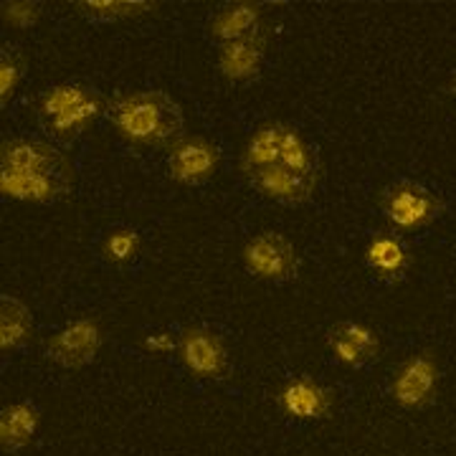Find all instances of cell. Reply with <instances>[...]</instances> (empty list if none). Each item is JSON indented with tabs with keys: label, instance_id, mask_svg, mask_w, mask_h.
Here are the masks:
<instances>
[{
	"label": "cell",
	"instance_id": "cell-1",
	"mask_svg": "<svg viewBox=\"0 0 456 456\" xmlns=\"http://www.w3.org/2000/svg\"><path fill=\"white\" fill-rule=\"evenodd\" d=\"M107 119L114 132L137 147H173L185 137V114L163 89H134L110 102Z\"/></svg>",
	"mask_w": 456,
	"mask_h": 456
},
{
	"label": "cell",
	"instance_id": "cell-2",
	"mask_svg": "<svg viewBox=\"0 0 456 456\" xmlns=\"http://www.w3.org/2000/svg\"><path fill=\"white\" fill-rule=\"evenodd\" d=\"M110 102L89 84L64 82L44 89L36 99L38 127L56 142H74L99 117L110 110Z\"/></svg>",
	"mask_w": 456,
	"mask_h": 456
},
{
	"label": "cell",
	"instance_id": "cell-3",
	"mask_svg": "<svg viewBox=\"0 0 456 456\" xmlns=\"http://www.w3.org/2000/svg\"><path fill=\"white\" fill-rule=\"evenodd\" d=\"M380 213L391 224L393 231L411 233L431 226L441 213L444 200L439 193L426 188L424 183L416 180H395L380 191Z\"/></svg>",
	"mask_w": 456,
	"mask_h": 456
},
{
	"label": "cell",
	"instance_id": "cell-4",
	"mask_svg": "<svg viewBox=\"0 0 456 456\" xmlns=\"http://www.w3.org/2000/svg\"><path fill=\"white\" fill-rule=\"evenodd\" d=\"M441 365L434 350H419L395 365L388 393L395 406L406 411H424L439 395Z\"/></svg>",
	"mask_w": 456,
	"mask_h": 456
},
{
	"label": "cell",
	"instance_id": "cell-5",
	"mask_svg": "<svg viewBox=\"0 0 456 456\" xmlns=\"http://www.w3.org/2000/svg\"><path fill=\"white\" fill-rule=\"evenodd\" d=\"M246 272L261 281L287 284L299 274V254L294 244L279 231H261L246 241L241 251Z\"/></svg>",
	"mask_w": 456,
	"mask_h": 456
},
{
	"label": "cell",
	"instance_id": "cell-6",
	"mask_svg": "<svg viewBox=\"0 0 456 456\" xmlns=\"http://www.w3.org/2000/svg\"><path fill=\"white\" fill-rule=\"evenodd\" d=\"M104 345V330L97 317L82 314L56 330L49 340L44 342V353L51 362L61 365L66 370H79L94 362Z\"/></svg>",
	"mask_w": 456,
	"mask_h": 456
},
{
	"label": "cell",
	"instance_id": "cell-7",
	"mask_svg": "<svg viewBox=\"0 0 456 456\" xmlns=\"http://www.w3.org/2000/svg\"><path fill=\"white\" fill-rule=\"evenodd\" d=\"M221 150L203 134H185L173 147H167L165 170L167 178L185 188L203 185L218 173Z\"/></svg>",
	"mask_w": 456,
	"mask_h": 456
},
{
	"label": "cell",
	"instance_id": "cell-8",
	"mask_svg": "<svg viewBox=\"0 0 456 456\" xmlns=\"http://www.w3.org/2000/svg\"><path fill=\"white\" fill-rule=\"evenodd\" d=\"M178 355L185 370L200 380H221L231 368L226 342L211 327H183L178 332Z\"/></svg>",
	"mask_w": 456,
	"mask_h": 456
},
{
	"label": "cell",
	"instance_id": "cell-9",
	"mask_svg": "<svg viewBox=\"0 0 456 456\" xmlns=\"http://www.w3.org/2000/svg\"><path fill=\"white\" fill-rule=\"evenodd\" d=\"M0 170L74 180V165L61 150H56L51 142L28 140V137L3 140V145H0Z\"/></svg>",
	"mask_w": 456,
	"mask_h": 456
},
{
	"label": "cell",
	"instance_id": "cell-10",
	"mask_svg": "<svg viewBox=\"0 0 456 456\" xmlns=\"http://www.w3.org/2000/svg\"><path fill=\"white\" fill-rule=\"evenodd\" d=\"M277 401L294 421H322L335 408V391L310 375H294L279 388Z\"/></svg>",
	"mask_w": 456,
	"mask_h": 456
},
{
	"label": "cell",
	"instance_id": "cell-11",
	"mask_svg": "<svg viewBox=\"0 0 456 456\" xmlns=\"http://www.w3.org/2000/svg\"><path fill=\"white\" fill-rule=\"evenodd\" d=\"M327 347L340 365L358 370L380 355V338L373 327L345 320L327 330Z\"/></svg>",
	"mask_w": 456,
	"mask_h": 456
},
{
	"label": "cell",
	"instance_id": "cell-12",
	"mask_svg": "<svg viewBox=\"0 0 456 456\" xmlns=\"http://www.w3.org/2000/svg\"><path fill=\"white\" fill-rule=\"evenodd\" d=\"M246 180H248V185L259 196H264L266 200H274V203H281V206H302V203H307L314 196L317 183H320V178L299 175V173L284 167L281 163L256 170V173L246 175Z\"/></svg>",
	"mask_w": 456,
	"mask_h": 456
},
{
	"label": "cell",
	"instance_id": "cell-13",
	"mask_svg": "<svg viewBox=\"0 0 456 456\" xmlns=\"http://www.w3.org/2000/svg\"><path fill=\"white\" fill-rule=\"evenodd\" d=\"M206 31H208V36L218 46L221 44H231V41L259 36V33H264V5L261 3H251V0L226 3V5H221L213 13Z\"/></svg>",
	"mask_w": 456,
	"mask_h": 456
},
{
	"label": "cell",
	"instance_id": "cell-14",
	"mask_svg": "<svg viewBox=\"0 0 456 456\" xmlns=\"http://www.w3.org/2000/svg\"><path fill=\"white\" fill-rule=\"evenodd\" d=\"M411 248L393 231H378L365 244V264L373 272V277L383 284L403 281L411 269Z\"/></svg>",
	"mask_w": 456,
	"mask_h": 456
},
{
	"label": "cell",
	"instance_id": "cell-15",
	"mask_svg": "<svg viewBox=\"0 0 456 456\" xmlns=\"http://www.w3.org/2000/svg\"><path fill=\"white\" fill-rule=\"evenodd\" d=\"M264 56H266V33H259L251 38L221 44L216 53V66L226 82L246 84L254 82L261 74Z\"/></svg>",
	"mask_w": 456,
	"mask_h": 456
},
{
	"label": "cell",
	"instance_id": "cell-16",
	"mask_svg": "<svg viewBox=\"0 0 456 456\" xmlns=\"http://www.w3.org/2000/svg\"><path fill=\"white\" fill-rule=\"evenodd\" d=\"M74 191V180L31 173H5L0 170V193L20 203H56Z\"/></svg>",
	"mask_w": 456,
	"mask_h": 456
},
{
	"label": "cell",
	"instance_id": "cell-17",
	"mask_svg": "<svg viewBox=\"0 0 456 456\" xmlns=\"http://www.w3.org/2000/svg\"><path fill=\"white\" fill-rule=\"evenodd\" d=\"M41 426V411L28 403V401H18L0 411V446L5 454H18L26 446H31V441L38 434Z\"/></svg>",
	"mask_w": 456,
	"mask_h": 456
},
{
	"label": "cell",
	"instance_id": "cell-18",
	"mask_svg": "<svg viewBox=\"0 0 456 456\" xmlns=\"http://www.w3.org/2000/svg\"><path fill=\"white\" fill-rule=\"evenodd\" d=\"M284 122H264L256 130L248 134L244 152H241V173L251 175L256 170H264L269 165H277L281 158V145H284Z\"/></svg>",
	"mask_w": 456,
	"mask_h": 456
},
{
	"label": "cell",
	"instance_id": "cell-19",
	"mask_svg": "<svg viewBox=\"0 0 456 456\" xmlns=\"http://www.w3.org/2000/svg\"><path fill=\"white\" fill-rule=\"evenodd\" d=\"M33 338V314L23 299L13 294L0 297V350H18Z\"/></svg>",
	"mask_w": 456,
	"mask_h": 456
},
{
	"label": "cell",
	"instance_id": "cell-20",
	"mask_svg": "<svg viewBox=\"0 0 456 456\" xmlns=\"http://www.w3.org/2000/svg\"><path fill=\"white\" fill-rule=\"evenodd\" d=\"M158 3L147 0H79L74 3V11L92 23H117L127 18H140L152 13Z\"/></svg>",
	"mask_w": 456,
	"mask_h": 456
},
{
	"label": "cell",
	"instance_id": "cell-21",
	"mask_svg": "<svg viewBox=\"0 0 456 456\" xmlns=\"http://www.w3.org/2000/svg\"><path fill=\"white\" fill-rule=\"evenodd\" d=\"M279 163L284 165V167H289V170H294V173H299V175L320 178V155H317V147L312 145L310 140L297 130L294 125H287Z\"/></svg>",
	"mask_w": 456,
	"mask_h": 456
},
{
	"label": "cell",
	"instance_id": "cell-22",
	"mask_svg": "<svg viewBox=\"0 0 456 456\" xmlns=\"http://www.w3.org/2000/svg\"><path fill=\"white\" fill-rule=\"evenodd\" d=\"M140 248H142V236L140 231H134L130 226H119L112 228L104 241H102V256L110 264H117V266H125V264H132V261L140 256Z\"/></svg>",
	"mask_w": 456,
	"mask_h": 456
},
{
	"label": "cell",
	"instance_id": "cell-23",
	"mask_svg": "<svg viewBox=\"0 0 456 456\" xmlns=\"http://www.w3.org/2000/svg\"><path fill=\"white\" fill-rule=\"evenodd\" d=\"M0 16L8 28L16 31H31L44 18V5L36 0H3L0 3Z\"/></svg>",
	"mask_w": 456,
	"mask_h": 456
},
{
	"label": "cell",
	"instance_id": "cell-24",
	"mask_svg": "<svg viewBox=\"0 0 456 456\" xmlns=\"http://www.w3.org/2000/svg\"><path fill=\"white\" fill-rule=\"evenodd\" d=\"M23 71H26V64L20 53L5 46L0 53V104L3 107H8V102L16 97L18 86L23 82Z\"/></svg>",
	"mask_w": 456,
	"mask_h": 456
},
{
	"label": "cell",
	"instance_id": "cell-25",
	"mask_svg": "<svg viewBox=\"0 0 456 456\" xmlns=\"http://www.w3.org/2000/svg\"><path fill=\"white\" fill-rule=\"evenodd\" d=\"M142 350L150 355H167L173 350H178V335L167 332V330H155V332H147L142 338Z\"/></svg>",
	"mask_w": 456,
	"mask_h": 456
},
{
	"label": "cell",
	"instance_id": "cell-26",
	"mask_svg": "<svg viewBox=\"0 0 456 456\" xmlns=\"http://www.w3.org/2000/svg\"><path fill=\"white\" fill-rule=\"evenodd\" d=\"M449 94H452V97H456V77L452 79V84H449Z\"/></svg>",
	"mask_w": 456,
	"mask_h": 456
}]
</instances>
